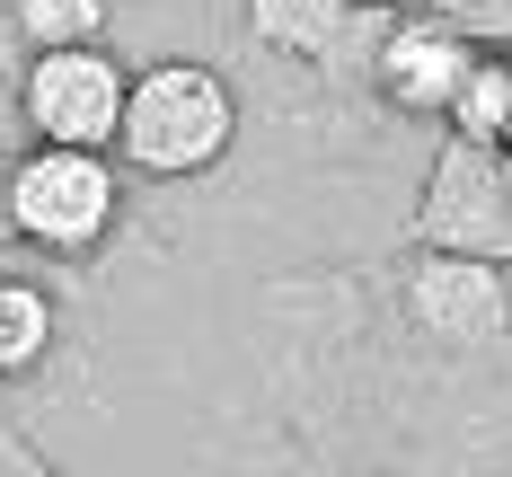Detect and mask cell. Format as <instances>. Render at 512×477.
Masks as SVG:
<instances>
[{"label":"cell","mask_w":512,"mask_h":477,"mask_svg":"<svg viewBox=\"0 0 512 477\" xmlns=\"http://www.w3.org/2000/svg\"><path fill=\"white\" fill-rule=\"evenodd\" d=\"M230 133H239V98L212 62H151V71H133L115 151L142 177H195L230 151Z\"/></svg>","instance_id":"obj_1"},{"label":"cell","mask_w":512,"mask_h":477,"mask_svg":"<svg viewBox=\"0 0 512 477\" xmlns=\"http://www.w3.org/2000/svg\"><path fill=\"white\" fill-rule=\"evenodd\" d=\"M0 204H9V230H18V239H36L53 257H89L106 230H115V212H124V177H115L106 151L36 142V151L9 168Z\"/></svg>","instance_id":"obj_2"},{"label":"cell","mask_w":512,"mask_h":477,"mask_svg":"<svg viewBox=\"0 0 512 477\" xmlns=\"http://www.w3.org/2000/svg\"><path fill=\"white\" fill-rule=\"evenodd\" d=\"M124 62L98 45H71V53H36L27 80H18V106L36 124V142H62V151H115L124 142Z\"/></svg>","instance_id":"obj_3"},{"label":"cell","mask_w":512,"mask_h":477,"mask_svg":"<svg viewBox=\"0 0 512 477\" xmlns=\"http://www.w3.org/2000/svg\"><path fill=\"white\" fill-rule=\"evenodd\" d=\"M477 36L468 27H451L442 9H415V18H398L389 36H380V53H371V89L389 106H407V115H451V98H460V80L477 71Z\"/></svg>","instance_id":"obj_4"},{"label":"cell","mask_w":512,"mask_h":477,"mask_svg":"<svg viewBox=\"0 0 512 477\" xmlns=\"http://www.w3.org/2000/svg\"><path fill=\"white\" fill-rule=\"evenodd\" d=\"M407 310L424 336H451V345H486V336H504V274L486 257H424L407 274Z\"/></svg>","instance_id":"obj_5"},{"label":"cell","mask_w":512,"mask_h":477,"mask_svg":"<svg viewBox=\"0 0 512 477\" xmlns=\"http://www.w3.org/2000/svg\"><path fill=\"white\" fill-rule=\"evenodd\" d=\"M442 124L460 133V151H504L512 142V53L504 45L477 53V71L460 80V98H451Z\"/></svg>","instance_id":"obj_6"},{"label":"cell","mask_w":512,"mask_h":477,"mask_svg":"<svg viewBox=\"0 0 512 477\" xmlns=\"http://www.w3.org/2000/svg\"><path fill=\"white\" fill-rule=\"evenodd\" d=\"M45 354H53V292L18 283V274H0V380L36 371Z\"/></svg>","instance_id":"obj_7"},{"label":"cell","mask_w":512,"mask_h":477,"mask_svg":"<svg viewBox=\"0 0 512 477\" xmlns=\"http://www.w3.org/2000/svg\"><path fill=\"white\" fill-rule=\"evenodd\" d=\"M18 36L36 53H71L106 36V0H18Z\"/></svg>","instance_id":"obj_8"},{"label":"cell","mask_w":512,"mask_h":477,"mask_svg":"<svg viewBox=\"0 0 512 477\" xmlns=\"http://www.w3.org/2000/svg\"><path fill=\"white\" fill-rule=\"evenodd\" d=\"M495 159H504V177H512V142H504V151H495Z\"/></svg>","instance_id":"obj_9"},{"label":"cell","mask_w":512,"mask_h":477,"mask_svg":"<svg viewBox=\"0 0 512 477\" xmlns=\"http://www.w3.org/2000/svg\"><path fill=\"white\" fill-rule=\"evenodd\" d=\"M504 53H512V45H504Z\"/></svg>","instance_id":"obj_10"}]
</instances>
